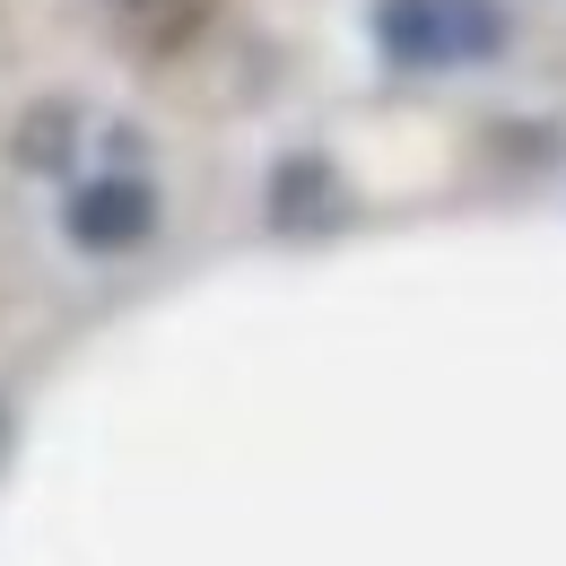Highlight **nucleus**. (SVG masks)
<instances>
[{"instance_id":"4","label":"nucleus","mask_w":566,"mask_h":566,"mask_svg":"<svg viewBox=\"0 0 566 566\" xmlns=\"http://www.w3.org/2000/svg\"><path fill=\"white\" fill-rule=\"evenodd\" d=\"M123 9L140 18V27L157 35V44H184V35H192V27L210 18V0H123Z\"/></svg>"},{"instance_id":"3","label":"nucleus","mask_w":566,"mask_h":566,"mask_svg":"<svg viewBox=\"0 0 566 566\" xmlns=\"http://www.w3.org/2000/svg\"><path fill=\"white\" fill-rule=\"evenodd\" d=\"M323 192H332V166H323V157H287L280 175H271V218H280V227H305V218L323 210Z\"/></svg>"},{"instance_id":"2","label":"nucleus","mask_w":566,"mask_h":566,"mask_svg":"<svg viewBox=\"0 0 566 566\" xmlns=\"http://www.w3.org/2000/svg\"><path fill=\"white\" fill-rule=\"evenodd\" d=\"M62 227L78 253H132L157 235V192H148V175H87L62 201Z\"/></svg>"},{"instance_id":"1","label":"nucleus","mask_w":566,"mask_h":566,"mask_svg":"<svg viewBox=\"0 0 566 566\" xmlns=\"http://www.w3.org/2000/svg\"><path fill=\"white\" fill-rule=\"evenodd\" d=\"M505 0H375V44L401 71H471L505 53Z\"/></svg>"}]
</instances>
